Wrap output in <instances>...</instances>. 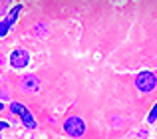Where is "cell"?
Here are the masks:
<instances>
[{
	"label": "cell",
	"mask_w": 157,
	"mask_h": 139,
	"mask_svg": "<svg viewBox=\"0 0 157 139\" xmlns=\"http://www.w3.org/2000/svg\"><path fill=\"white\" fill-rule=\"evenodd\" d=\"M8 109H10L12 115H18V117H20V121H22L24 127H28V129H36V125H38V123H36L34 115L28 111V107H26L24 103H20V101H12V103L8 105Z\"/></svg>",
	"instance_id": "1"
},
{
	"label": "cell",
	"mask_w": 157,
	"mask_h": 139,
	"mask_svg": "<svg viewBox=\"0 0 157 139\" xmlns=\"http://www.w3.org/2000/svg\"><path fill=\"white\" fill-rule=\"evenodd\" d=\"M135 88L143 93H149L157 88V76L153 72H141L135 76Z\"/></svg>",
	"instance_id": "2"
},
{
	"label": "cell",
	"mask_w": 157,
	"mask_h": 139,
	"mask_svg": "<svg viewBox=\"0 0 157 139\" xmlns=\"http://www.w3.org/2000/svg\"><path fill=\"white\" fill-rule=\"evenodd\" d=\"M64 131L68 133L70 137H82L86 133V121L82 119V117H78V115H72V117H68V119L64 121Z\"/></svg>",
	"instance_id": "3"
},
{
	"label": "cell",
	"mask_w": 157,
	"mask_h": 139,
	"mask_svg": "<svg viewBox=\"0 0 157 139\" xmlns=\"http://www.w3.org/2000/svg\"><path fill=\"white\" fill-rule=\"evenodd\" d=\"M28 64H30V54H28V50H24V48L12 50V54H10V66L12 68L22 70V68H26Z\"/></svg>",
	"instance_id": "4"
},
{
	"label": "cell",
	"mask_w": 157,
	"mask_h": 139,
	"mask_svg": "<svg viewBox=\"0 0 157 139\" xmlns=\"http://www.w3.org/2000/svg\"><path fill=\"white\" fill-rule=\"evenodd\" d=\"M20 89H22L24 93L40 92V80L34 76V73H28V76H24L22 80H20Z\"/></svg>",
	"instance_id": "5"
},
{
	"label": "cell",
	"mask_w": 157,
	"mask_h": 139,
	"mask_svg": "<svg viewBox=\"0 0 157 139\" xmlns=\"http://www.w3.org/2000/svg\"><path fill=\"white\" fill-rule=\"evenodd\" d=\"M20 10H22V4H16V6H14V8H12V10H10V14L6 16V18H8V22H10L12 26H14V22H16V18H18Z\"/></svg>",
	"instance_id": "6"
},
{
	"label": "cell",
	"mask_w": 157,
	"mask_h": 139,
	"mask_svg": "<svg viewBox=\"0 0 157 139\" xmlns=\"http://www.w3.org/2000/svg\"><path fill=\"white\" fill-rule=\"evenodd\" d=\"M10 26H12V24L8 22V18H4L2 22H0V36H6L8 30H10Z\"/></svg>",
	"instance_id": "7"
},
{
	"label": "cell",
	"mask_w": 157,
	"mask_h": 139,
	"mask_svg": "<svg viewBox=\"0 0 157 139\" xmlns=\"http://www.w3.org/2000/svg\"><path fill=\"white\" fill-rule=\"evenodd\" d=\"M147 121H149V123H155V121H157V103H155V107L149 111V115H147Z\"/></svg>",
	"instance_id": "8"
},
{
	"label": "cell",
	"mask_w": 157,
	"mask_h": 139,
	"mask_svg": "<svg viewBox=\"0 0 157 139\" xmlns=\"http://www.w3.org/2000/svg\"><path fill=\"white\" fill-rule=\"evenodd\" d=\"M6 127H8L6 121H0V139H2V129H6Z\"/></svg>",
	"instance_id": "9"
},
{
	"label": "cell",
	"mask_w": 157,
	"mask_h": 139,
	"mask_svg": "<svg viewBox=\"0 0 157 139\" xmlns=\"http://www.w3.org/2000/svg\"><path fill=\"white\" fill-rule=\"evenodd\" d=\"M0 100H8V93H4L2 89H0Z\"/></svg>",
	"instance_id": "10"
},
{
	"label": "cell",
	"mask_w": 157,
	"mask_h": 139,
	"mask_svg": "<svg viewBox=\"0 0 157 139\" xmlns=\"http://www.w3.org/2000/svg\"><path fill=\"white\" fill-rule=\"evenodd\" d=\"M0 111H4V103H2V101H0Z\"/></svg>",
	"instance_id": "11"
}]
</instances>
